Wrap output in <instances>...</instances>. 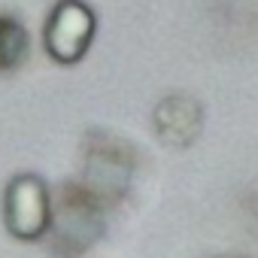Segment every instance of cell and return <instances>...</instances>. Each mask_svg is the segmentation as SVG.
I'll return each mask as SVG.
<instances>
[{"mask_svg":"<svg viewBox=\"0 0 258 258\" xmlns=\"http://www.w3.org/2000/svg\"><path fill=\"white\" fill-rule=\"evenodd\" d=\"M204 118L207 115H204L201 100L185 91H173L164 100H158L155 115H152L155 134L173 149H185L204 134Z\"/></svg>","mask_w":258,"mask_h":258,"instance_id":"5b68a950","label":"cell"},{"mask_svg":"<svg viewBox=\"0 0 258 258\" xmlns=\"http://www.w3.org/2000/svg\"><path fill=\"white\" fill-rule=\"evenodd\" d=\"M97 19L85 0H58L43 28V46L55 64L73 67L88 55Z\"/></svg>","mask_w":258,"mask_h":258,"instance_id":"3957f363","label":"cell"},{"mask_svg":"<svg viewBox=\"0 0 258 258\" xmlns=\"http://www.w3.org/2000/svg\"><path fill=\"white\" fill-rule=\"evenodd\" d=\"M4 222L16 240L34 243L43 240L52 228V195L43 176L22 173L10 179L4 198Z\"/></svg>","mask_w":258,"mask_h":258,"instance_id":"277c9868","label":"cell"},{"mask_svg":"<svg viewBox=\"0 0 258 258\" xmlns=\"http://www.w3.org/2000/svg\"><path fill=\"white\" fill-rule=\"evenodd\" d=\"M137 170V155L121 137L91 131L82 143V164L76 182H82L100 204L115 207L127 198Z\"/></svg>","mask_w":258,"mask_h":258,"instance_id":"7a4b0ae2","label":"cell"},{"mask_svg":"<svg viewBox=\"0 0 258 258\" xmlns=\"http://www.w3.org/2000/svg\"><path fill=\"white\" fill-rule=\"evenodd\" d=\"M31 55V34L19 16L0 13V73H16Z\"/></svg>","mask_w":258,"mask_h":258,"instance_id":"8992f818","label":"cell"},{"mask_svg":"<svg viewBox=\"0 0 258 258\" xmlns=\"http://www.w3.org/2000/svg\"><path fill=\"white\" fill-rule=\"evenodd\" d=\"M216 258H246V255H216Z\"/></svg>","mask_w":258,"mask_h":258,"instance_id":"52a82bcc","label":"cell"},{"mask_svg":"<svg viewBox=\"0 0 258 258\" xmlns=\"http://www.w3.org/2000/svg\"><path fill=\"white\" fill-rule=\"evenodd\" d=\"M106 204L70 179L52 198V249L58 258H82L106 234Z\"/></svg>","mask_w":258,"mask_h":258,"instance_id":"6da1fadb","label":"cell"}]
</instances>
